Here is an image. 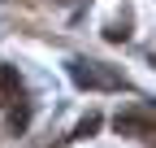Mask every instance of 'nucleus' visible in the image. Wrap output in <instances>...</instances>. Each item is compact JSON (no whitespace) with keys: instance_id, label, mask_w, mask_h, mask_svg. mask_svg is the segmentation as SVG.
Returning <instances> with one entry per match:
<instances>
[{"instance_id":"1","label":"nucleus","mask_w":156,"mask_h":148,"mask_svg":"<svg viewBox=\"0 0 156 148\" xmlns=\"http://www.w3.org/2000/svg\"><path fill=\"white\" fill-rule=\"evenodd\" d=\"M69 79L78 87H122V74L100 61H69Z\"/></svg>"},{"instance_id":"3","label":"nucleus","mask_w":156,"mask_h":148,"mask_svg":"<svg viewBox=\"0 0 156 148\" xmlns=\"http://www.w3.org/2000/svg\"><path fill=\"white\" fill-rule=\"evenodd\" d=\"M9 126H13V135H22L30 126V100L17 96V105H9Z\"/></svg>"},{"instance_id":"2","label":"nucleus","mask_w":156,"mask_h":148,"mask_svg":"<svg viewBox=\"0 0 156 148\" xmlns=\"http://www.w3.org/2000/svg\"><path fill=\"white\" fill-rule=\"evenodd\" d=\"M17 96H22V74H17L13 65H0V105H13Z\"/></svg>"},{"instance_id":"4","label":"nucleus","mask_w":156,"mask_h":148,"mask_svg":"<svg viewBox=\"0 0 156 148\" xmlns=\"http://www.w3.org/2000/svg\"><path fill=\"white\" fill-rule=\"evenodd\" d=\"M95 131H100V113H87L83 122L74 126V139H87V135H95Z\"/></svg>"},{"instance_id":"5","label":"nucleus","mask_w":156,"mask_h":148,"mask_svg":"<svg viewBox=\"0 0 156 148\" xmlns=\"http://www.w3.org/2000/svg\"><path fill=\"white\" fill-rule=\"evenodd\" d=\"M104 39H113V44H122V39H130V31H126V22H108V31H104Z\"/></svg>"}]
</instances>
